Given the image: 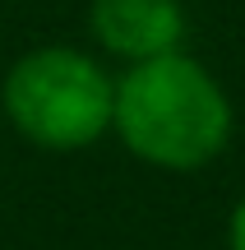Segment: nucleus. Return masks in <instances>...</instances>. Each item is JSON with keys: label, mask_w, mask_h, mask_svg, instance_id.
Returning a JSON list of instances; mask_svg holds the SVG:
<instances>
[{"label": "nucleus", "mask_w": 245, "mask_h": 250, "mask_svg": "<svg viewBox=\"0 0 245 250\" xmlns=\"http://www.w3.org/2000/svg\"><path fill=\"white\" fill-rule=\"evenodd\" d=\"M111 134L144 167L204 171L227 153L236 134V107L199 56L171 51L116 74Z\"/></svg>", "instance_id": "obj_1"}, {"label": "nucleus", "mask_w": 245, "mask_h": 250, "mask_svg": "<svg viewBox=\"0 0 245 250\" xmlns=\"http://www.w3.org/2000/svg\"><path fill=\"white\" fill-rule=\"evenodd\" d=\"M116 74L97 51L46 42L14 56L0 79V111L9 130L42 153H83L111 134Z\"/></svg>", "instance_id": "obj_2"}, {"label": "nucleus", "mask_w": 245, "mask_h": 250, "mask_svg": "<svg viewBox=\"0 0 245 250\" xmlns=\"http://www.w3.org/2000/svg\"><path fill=\"white\" fill-rule=\"evenodd\" d=\"M88 42L120 70L185 51L190 14L181 0H88Z\"/></svg>", "instance_id": "obj_3"}, {"label": "nucleus", "mask_w": 245, "mask_h": 250, "mask_svg": "<svg viewBox=\"0 0 245 250\" xmlns=\"http://www.w3.org/2000/svg\"><path fill=\"white\" fill-rule=\"evenodd\" d=\"M227 250H245V195L236 199V208L227 218Z\"/></svg>", "instance_id": "obj_4"}]
</instances>
